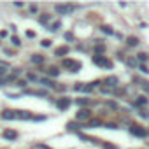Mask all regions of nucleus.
<instances>
[{
    "mask_svg": "<svg viewBox=\"0 0 149 149\" xmlns=\"http://www.w3.org/2000/svg\"><path fill=\"white\" fill-rule=\"evenodd\" d=\"M93 63L98 65V67H105V68H111L112 67V63L107 58H104V56H93Z\"/></svg>",
    "mask_w": 149,
    "mask_h": 149,
    "instance_id": "1",
    "label": "nucleus"
},
{
    "mask_svg": "<svg viewBox=\"0 0 149 149\" xmlns=\"http://www.w3.org/2000/svg\"><path fill=\"white\" fill-rule=\"evenodd\" d=\"M63 65H65V67H68L72 72H77V70L81 68V63H79V61H74V60H65V61H63Z\"/></svg>",
    "mask_w": 149,
    "mask_h": 149,
    "instance_id": "2",
    "label": "nucleus"
},
{
    "mask_svg": "<svg viewBox=\"0 0 149 149\" xmlns=\"http://www.w3.org/2000/svg\"><path fill=\"white\" fill-rule=\"evenodd\" d=\"M54 9H56V13H60V14H70L74 7H72V6H67V4H60V6H56Z\"/></svg>",
    "mask_w": 149,
    "mask_h": 149,
    "instance_id": "3",
    "label": "nucleus"
},
{
    "mask_svg": "<svg viewBox=\"0 0 149 149\" xmlns=\"http://www.w3.org/2000/svg\"><path fill=\"white\" fill-rule=\"evenodd\" d=\"M70 104H72V100H70V98H58V102H56L58 109H61V111H63V109H67Z\"/></svg>",
    "mask_w": 149,
    "mask_h": 149,
    "instance_id": "4",
    "label": "nucleus"
},
{
    "mask_svg": "<svg viewBox=\"0 0 149 149\" xmlns=\"http://www.w3.org/2000/svg\"><path fill=\"white\" fill-rule=\"evenodd\" d=\"M4 139L6 140H16V137H18V133L14 132V130H4Z\"/></svg>",
    "mask_w": 149,
    "mask_h": 149,
    "instance_id": "5",
    "label": "nucleus"
},
{
    "mask_svg": "<svg viewBox=\"0 0 149 149\" xmlns=\"http://www.w3.org/2000/svg\"><path fill=\"white\" fill-rule=\"evenodd\" d=\"M2 118L4 119H16L18 114H16V111H4L2 112Z\"/></svg>",
    "mask_w": 149,
    "mask_h": 149,
    "instance_id": "6",
    "label": "nucleus"
},
{
    "mask_svg": "<svg viewBox=\"0 0 149 149\" xmlns=\"http://www.w3.org/2000/svg\"><path fill=\"white\" fill-rule=\"evenodd\" d=\"M130 132H132L133 135H137V137H146V130H142V128H139V126H132Z\"/></svg>",
    "mask_w": 149,
    "mask_h": 149,
    "instance_id": "7",
    "label": "nucleus"
},
{
    "mask_svg": "<svg viewBox=\"0 0 149 149\" xmlns=\"http://www.w3.org/2000/svg\"><path fill=\"white\" fill-rule=\"evenodd\" d=\"M90 118H91L90 111H84V109H83V111L77 112V119H81V121H83V119H90Z\"/></svg>",
    "mask_w": 149,
    "mask_h": 149,
    "instance_id": "8",
    "label": "nucleus"
},
{
    "mask_svg": "<svg viewBox=\"0 0 149 149\" xmlns=\"http://www.w3.org/2000/svg\"><path fill=\"white\" fill-rule=\"evenodd\" d=\"M104 84H107V86H116V84H118V79H116V77H107V79H104Z\"/></svg>",
    "mask_w": 149,
    "mask_h": 149,
    "instance_id": "9",
    "label": "nucleus"
},
{
    "mask_svg": "<svg viewBox=\"0 0 149 149\" xmlns=\"http://www.w3.org/2000/svg\"><path fill=\"white\" fill-rule=\"evenodd\" d=\"M102 123H100V119H90V123H88V126L86 128H98Z\"/></svg>",
    "mask_w": 149,
    "mask_h": 149,
    "instance_id": "10",
    "label": "nucleus"
},
{
    "mask_svg": "<svg viewBox=\"0 0 149 149\" xmlns=\"http://www.w3.org/2000/svg\"><path fill=\"white\" fill-rule=\"evenodd\" d=\"M67 53H68V47H67V46H63V47H58V49H56V56H65Z\"/></svg>",
    "mask_w": 149,
    "mask_h": 149,
    "instance_id": "11",
    "label": "nucleus"
},
{
    "mask_svg": "<svg viewBox=\"0 0 149 149\" xmlns=\"http://www.w3.org/2000/svg\"><path fill=\"white\" fill-rule=\"evenodd\" d=\"M16 114H18V118H21V119H28V118H30V112H26V111H18Z\"/></svg>",
    "mask_w": 149,
    "mask_h": 149,
    "instance_id": "12",
    "label": "nucleus"
},
{
    "mask_svg": "<svg viewBox=\"0 0 149 149\" xmlns=\"http://www.w3.org/2000/svg\"><path fill=\"white\" fill-rule=\"evenodd\" d=\"M137 44H139L137 37H128V46H137Z\"/></svg>",
    "mask_w": 149,
    "mask_h": 149,
    "instance_id": "13",
    "label": "nucleus"
},
{
    "mask_svg": "<svg viewBox=\"0 0 149 149\" xmlns=\"http://www.w3.org/2000/svg\"><path fill=\"white\" fill-rule=\"evenodd\" d=\"M67 126H68V130H79V128H83V126L77 125V123H68Z\"/></svg>",
    "mask_w": 149,
    "mask_h": 149,
    "instance_id": "14",
    "label": "nucleus"
},
{
    "mask_svg": "<svg viewBox=\"0 0 149 149\" xmlns=\"http://www.w3.org/2000/svg\"><path fill=\"white\" fill-rule=\"evenodd\" d=\"M32 61H33V63H42V61H44V58H42V56H39V54H35V56H32Z\"/></svg>",
    "mask_w": 149,
    "mask_h": 149,
    "instance_id": "15",
    "label": "nucleus"
},
{
    "mask_svg": "<svg viewBox=\"0 0 149 149\" xmlns=\"http://www.w3.org/2000/svg\"><path fill=\"white\" fill-rule=\"evenodd\" d=\"M40 83H42L44 86H47V88H53V86H54V84H53V81H49V79H42Z\"/></svg>",
    "mask_w": 149,
    "mask_h": 149,
    "instance_id": "16",
    "label": "nucleus"
},
{
    "mask_svg": "<svg viewBox=\"0 0 149 149\" xmlns=\"http://www.w3.org/2000/svg\"><path fill=\"white\" fill-rule=\"evenodd\" d=\"M47 74H49L51 77H54V76H58V74H60V70H56V68L53 67V68H49V72H47Z\"/></svg>",
    "mask_w": 149,
    "mask_h": 149,
    "instance_id": "17",
    "label": "nucleus"
},
{
    "mask_svg": "<svg viewBox=\"0 0 149 149\" xmlns=\"http://www.w3.org/2000/svg\"><path fill=\"white\" fill-rule=\"evenodd\" d=\"M60 26H61V25H60V23H53V25H51V28H49V30H51V32H56V30H58V28H60Z\"/></svg>",
    "mask_w": 149,
    "mask_h": 149,
    "instance_id": "18",
    "label": "nucleus"
},
{
    "mask_svg": "<svg viewBox=\"0 0 149 149\" xmlns=\"http://www.w3.org/2000/svg\"><path fill=\"white\" fill-rule=\"evenodd\" d=\"M137 58H139L140 61H146V60H147V54H146V53H140V54H137Z\"/></svg>",
    "mask_w": 149,
    "mask_h": 149,
    "instance_id": "19",
    "label": "nucleus"
},
{
    "mask_svg": "<svg viewBox=\"0 0 149 149\" xmlns=\"http://www.w3.org/2000/svg\"><path fill=\"white\" fill-rule=\"evenodd\" d=\"M140 86H142V88L149 93V83H147V81H142V83H140Z\"/></svg>",
    "mask_w": 149,
    "mask_h": 149,
    "instance_id": "20",
    "label": "nucleus"
},
{
    "mask_svg": "<svg viewBox=\"0 0 149 149\" xmlns=\"http://www.w3.org/2000/svg\"><path fill=\"white\" fill-rule=\"evenodd\" d=\"M11 42H13L14 46H19V44H21V40H19L18 37H13V39H11Z\"/></svg>",
    "mask_w": 149,
    "mask_h": 149,
    "instance_id": "21",
    "label": "nucleus"
},
{
    "mask_svg": "<svg viewBox=\"0 0 149 149\" xmlns=\"http://www.w3.org/2000/svg\"><path fill=\"white\" fill-rule=\"evenodd\" d=\"M104 149H118V147L112 146V144H104Z\"/></svg>",
    "mask_w": 149,
    "mask_h": 149,
    "instance_id": "22",
    "label": "nucleus"
},
{
    "mask_svg": "<svg viewBox=\"0 0 149 149\" xmlns=\"http://www.w3.org/2000/svg\"><path fill=\"white\" fill-rule=\"evenodd\" d=\"M6 72H7V67H0V76H6Z\"/></svg>",
    "mask_w": 149,
    "mask_h": 149,
    "instance_id": "23",
    "label": "nucleus"
},
{
    "mask_svg": "<svg viewBox=\"0 0 149 149\" xmlns=\"http://www.w3.org/2000/svg\"><path fill=\"white\" fill-rule=\"evenodd\" d=\"M146 102H147V100H146V98H144V97H139V100H137V104H142V105H144V104H146Z\"/></svg>",
    "mask_w": 149,
    "mask_h": 149,
    "instance_id": "24",
    "label": "nucleus"
},
{
    "mask_svg": "<svg viewBox=\"0 0 149 149\" xmlns=\"http://www.w3.org/2000/svg\"><path fill=\"white\" fill-rule=\"evenodd\" d=\"M47 21H49V16H42L40 18V23H47Z\"/></svg>",
    "mask_w": 149,
    "mask_h": 149,
    "instance_id": "25",
    "label": "nucleus"
},
{
    "mask_svg": "<svg viewBox=\"0 0 149 149\" xmlns=\"http://www.w3.org/2000/svg\"><path fill=\"white\" fill-rule=\"evenodd\" d=\"M42 46H44V47H49V46H51V40H42Z\"/></svg>",
    "mask_w": 149,
    "mask_h": 149,
    "instance_id": "26",
    "label": "nucleus"
},
{
    "mask_svg": "<svg viewBox=\"0 0 149 149\" xmlns=\"http://www.w3.org/2000/svg\"><path fill=\"white\" fill-rule=\"evenodd\" d=\"M77 104H81V105H83V104H88V100H84V98H81V100H77Z\"/></svg>",
    "mask_w": 149,
    "mask_h": 149,
    "instance_id": "27",
    "label": "nucleus"
}]
</instances>
